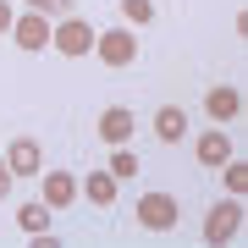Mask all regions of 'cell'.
<instances>
[{
	"mask_svg": "<svg viewBox=\"0 0 248 248\" xmlns=\"http://www.w3.org/2000/svg\"><path fill=\"white\" fill-rule=\"evenodd\" d=\"M11 22H17L11 17V0H0V33H11Z\"/></svg>",
	"mask_w": 248,
	"mask_h": 248,
	"instance_id": "ac0fdd59",
	"label": "cell"
},
{
	"mask_svg": "<svg viewBox=\"0 0 248 248\" xmlns=\"http://www.w3.org/2000/svg\"><path fill=\"white\" fill-rule=\"evenodd\" d=\"M72 0H28V11H39V17H66Z\"/></svg>",
	"mask_w": 248,
	"mask_h": 248,
	"instance_id": "e0dca14e",
	"label": "cell"
},
{
	"mask_svg": "<svg viewBox=\"0 0 248 248\" xmlns=\"http://www.w3.org/2000/svg\"><path fill=\"white\" fill-rule=\"evenodd\" d=\"M226 187L232 193H248V166L243 160H226Z\"/></svg>",
	"mask_w": 248,
	"mask_h": 248,
	"instance_id": "2e32d148",
	"label": "cell"
},
{
	"mask_svg": "<svg viewBox=\"0 0 248 248\" xmlns=\"http://www.w3.org/2000/svg\"><path fill=\"white\" fill-rule=\"evenodd\" d=\"M182 133H187V110H182V105H160V110H155V138H160V143H177Z\"/></svg>",
	"mask_w": 248,
	"mask_h": 248,
	"instance_id": "ba28073f",
	"label": "cell"
},
{
	"mask_svg": "<svg viewBox=\"0 0 248 248\" xmlns=\"http://www.w3.org/2000/svg\"><path fill=\"white\" fill-rule=\"evenodd\" d=\"M122 6V17L133 22V28H143V22H155V0H116Z\"/></svg>",
	"mask_w": 248,
	"mask_h": 248,
	"instance_id": "5bb4252c",
	"label": "cell"
},
{
	"mask_svg": "<svg viewBox=\"0 0 248 248\" xmlns=\"http://www.w3.org/2000/svg\"><path fill=\"white\" fill-rule=\"evenodd\" d=\"M94 55H99L105 66H133V61H138V39L127 33V28H110V33L94 39Z\"/></svg>",
	"mask_w": 248,
	"mask_h": 248,
	"instance_id": "7a4b0ae2",
	"label": "cell"
},
{
	"mask_svg": "<svg viewBox=\"0 0 248 248\" xmlns=\"http://www.w3.org/2000/svg\"><path fill=\"white\" fill-rule=\"evenodd\" d=\"M78 187H89V204H116V177L110 171H89Z\"/></svg>",
	"mask_w": 248,
	"mask_h": 248,
	"instance_id": "7c38bea8",
	"label": "cell"
},
{
	"mask_svg": "<svg viewBox=\"0 0 248 248\" xmlns=\"http://www.w3.org/2000/svg\"><path fill=\"white\" fill-rule=\"evenodd\" d=\"M138 221L149 232H171V226H177V199H171V193H143L138 199Z\"/></svg>",
	"mask_w": 248,
	"mask_h": 248,
	"instance_id": "3957f363",
	"label": "cell"
},
{
	"mask_svg": "<svg viewBox=\"0 0 248 248\" xmlns=\"http://www.w3.org/2000/svg\"><path fill=\"white\" fill-rule=\"evenodd\" d=\"M17 226L28 232V237H45V232H50V204H22V210H17Z\"/></svg>",
	"mask_w": 248,
	"mask_h": 248,
	"instance_id": "4fadbf2b",
	"label": "cell"
},
{
	"mask_svg": "<svg viewBox=\"0 0 248 248\" xmlns=\"http://www.w3.org/2000/svg\"><path fill=\"white\" fill-rule=\"evenodd\" d=\"M110 177H138V155L116 143V155H110Z\"/></svg>",
	"mask_w": 248,
	"mask_h": 248,
	"instance_id": "9a60e30c",
	"label": "cell"
},
{
	"mask_svg": "<svg viewBox=\"0 0 248 248\" xmlns=\"http://www.w3.org/2000/svg\"><path fill=\"white\" fill-rule=\"evenodd\" d=\"M199 160H204V166H226V160H232V138L226 133H204L199 138Z\"/></svg>",
	"mask_w": 248,
	"mask_h": 248,
	"instance_id": "8fae6325",
	"label": "cell"
},
{
	"mask_svg": "<svg viewBox=\"0 0 248 248\" xmlns=\"http://www.w3.org/2000/svg\"><path fill=\"white\" fill-rule=\"evenodd\" d=\"M72 199H78V177H72V171H50L45 177V204L50 210H66Z\"/></svg>",
	"mask_w": 248,
	"mask_h": 248,
	"instance_id": "9c48e42d",
	"label": "cell"
},
{
	"mask_svg": "<svg viewBox=\"0 0 248 248\" xmlns=\"http://www.w3.org/2000/svg\"><path fill=\"white\" fill-rule=\"evenodd\" d=\"M94 39H99V33H94L83 17H61V22H55V33H50V45L61 50V55H89Z\"/></svg>",
	"mask_w": 248,
	"mask_h": 248,
	"instance_id": "6da1fadb",
	"label": "cell"
},
{
	"mask_svg": "<svg viewBox=\"0 0 248 248\" xmlns=\"http://www.w3.org/2000/svg\"><path fill=\"white\" fill-rule=\"evenodd\" d=\"M204 110H210L215 122H232V116L243 110V94H237V89H226V83H221V89H210V94H204Z\"/></svg>",
	"mask_w": 248,
	"mask_h": 248,
	"instance_id": "30bf717a",
	"label": "cell"
},
{
	"mask_svg": "<svg viewBox=\"0 0 248 248\" xmlns=\"http://www.w3.org/2000/svg\"><path fill=\"white\" fill-rule=\"evenodd\" d=\"M50 33H55V28H50V17H39V11H28V17L11 22V39H17L22 50H45V45H50Z\"/></svg>",
	"mask_w": 248,
	"mask_h": 248,
	"instance_id": "5b68a950",
	"label": "cell"
},
{
	"mask_svg": "<svg viewBox=\"0 0 248 248\" xmlns=\"http://www.w3.org/2000/svg\"><path fill=\"white\" fill-rule=\"evenodd\" d=\"M6 193H11V166L0 160V199H6Z\"/></svg>",
	"mask_w": 248,
	"mask_h": 248,
	"instance_id": "d6986e66",
	"label": "cell"
},
{
	"mask_svg": "<svg viewBox=\"0 0 248 248\" xmlns=\"http://www.w3.org/2000/svg\"><path fill=\"white\" fill-rule=\"evenodd\" d=\"M6 166H11V177H39V143L33 138H11V149H6Z\"/></svg>",
	"mask_w": 248,
	"mask_h": 248,
	"instance_id": "52a82bcc",
	"label": "cell"
},
{
	"mask_svg": "<svg viewBox=\"0 0 248 248\" xmlns=\"http://www.w3.org/2000/svg\"><path fill=\"white\" fill-rule=\"evenodd\" d=\"M99 138H105L110 149L133 138V105H105L99 110Z\"/></svg>",
	"mask_w": 248,
	"mask_h": 248,
	"instance_id": "8992f818",
	"label": "cell"
},
{
	"mask_svg": "<svg viewBox=\"0 0 248 248\" xmlns=\"http://www.w3.org/2000/svg\"><path fill=\"white\" fill-rule=\"evenodd\" d=\"M237 226H243V204L232 199V204H215V210H210L204 237H210V243H232V237H237Z\"/></svg>",
	"mask_w": 248,
	"mask_h": 248,
	"instance_id": "277c9868",
	"label": "cell"
}]
</instances>
